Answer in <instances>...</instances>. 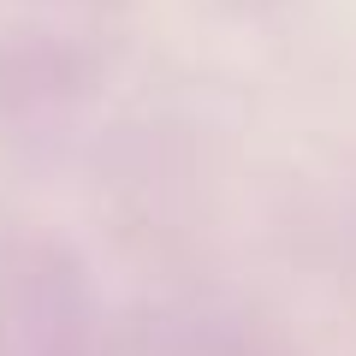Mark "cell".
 <instances>
[{"mask_svg": "<svg viewBox=\"0 0 356 356\" xmlns=\"http://www.w3.org/2000/svg\"><path fill=\"white\" fill-rule=\"evenodd\" d=\"M0 291V356H107V321L72 250H24Z\"/></svg>", "mask_w": 356, "mask_h": 356, "instance_id": "cell-1", "label": "cell"}, {"mask_svg": "<svg viewBox=\"0 0 356 356\" xmlns=\"http://www.w3.org/2000/svg\"><path fill=\"white\" fill-rule=\"evenodd\" d=\"M143 356H297V350L280 332L226 315V309H178V315L149 321Z\"/></svg>", "mask_w": 356, "mask_h": 356, "instance_id": "cell-2", "label": "cell"}]
</instances>
